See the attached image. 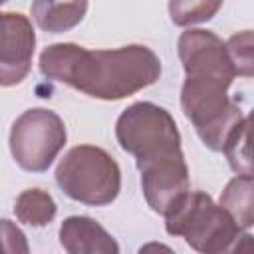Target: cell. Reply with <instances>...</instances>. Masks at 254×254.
Listing matches in <instances>:
<instances>
[{"mask_svg": "<svg viewBox=\"0 0 254 254\" xmlns=\"http://www.w3.org/2000/svg\"><path fill=\"white\" fill-rule=\"evenodd\" d=\"M58 236L65 254H119L117 240L89 216H67Z\"/></svg>", "mask_w": 254, "mask_h": 254, "instance_id": "cell-10", "label": "cell"}, {"mask_svg": "<svg viewBox=\"0 0 254 254\" xmlns=\"http://www.w3.org/2000/svg\"><path fill=\"white\" fill-rule=\"evenodd\" d=\"M137 254H175V250L171 248V246H167V244H163V242H145L139 250H137Z\"/></svg>", "mask_w": 254, "mask_h": 254, "instance_id": "cell-19", "label": "cell"}, {"mask_svg": "<svg viewBox=\"0 0 254 254\" xmlns=\"http://www.w3.org/2000/svg\"><path fill=\"white\" fill-rule=\"evenodd\" d=\"M141 173V189L147 204L157 214H167V210L190 190L189 167L185 157L167 159L153 163Z\"/></svg>", "mask_w": 254, "mask_h": 254, "instance_id": "cell-9", "label": "cell"}, {"mask_svg": "<svg viewBox=\"0 0 254 254\" xmlns=\"http://www.w3.org/2000/svg\"><path fill=\"white\" fill-rule=\"evenodd\" d=\"M165 230L183 236L198 254H226L242 228L202 190H189L165 214Z\"/></svg>", "mask_w": 254, "mask_h": 254, "instance_id": "cell-2", "label": "cell"}, {"mask_svg": "<svg viewBox=\"0 0 254 254\" xmlns=\"http://www.w3.org/2000/svg\"><path fill=\"white\" fill-rule=\"evenodd\" d=\"M228 87L222 81L192 77H185L181 87V109L210 151H224L230 133L244 119L242 109L226 95Z\"/></svg>", "mask_w": 254, "mask_h": 254, "instance_id": "cell-5", "label": "cell"}, {"mask_svg": "<svg viewBox=\"0 0 254 254\" xmlns=\"http://www.w3.org/2000/svg\"><path fill=\"white\" fill-rule=\"evenodd\" d=\"M32 16L36 24L50 34H60L75 28L85 12L87 2H50V0H38L32 2Z\"/></svg>", "mask_w": 254, "mask_h": 254, "instance_id": "cell-11", "label": "cell"}, {"mask_svg": "<svg viewBox=\"0 0 254 254\" xmlns=\"http://www.w3.org/2000/svg\"><path fill=\"white\" fill-rule=\"evenodd\" d=\"M226 254H254V236L240 232V236L234 240Z\"/></svg>", "mask_w": 254, "mask_h": 254, "instance_id": "cell-18", "label": "cell"}, {"mask_svg": "<svg viewBox=\"0 0 254 254\" xmlns=\"http://www.w3.org/2000/svg\"><path fill=\"white\" fill-rule=\"evenodd\" d=\"M222 153L236 175L254 179V109L234 127Z\"/></svg>", "mask_w": 254, "mask_h": 254, "instance_id": "cell-12", "label": "cell"}, {"mask_svg": "<svg viewBox=\"0 0 254 254\" xmlns=\"http://www.w3.org/2000/svg\"><path fill=\"white\" fill-rule=\"evenodd\" d=\"M115 137L119 147L135 157L139 171L159 161L185 157L173 115L151 101H137L121 111Z\"/></svg>", "mask_w": 254, "mask_h": 254, "instance_id": "cell-3", "label": "cell"}, {"mask_svg": "<svg viewBox=\"0 0 254 254\" xmlns=\"http://www.w3.org/2000/svg\"><path fill=\"white\" fill-rule=\"evenodd\" d=\"M58 212L56 200L50 192L42 189H26L18 194L14 204V214L20 222L28 226H46L54 220Z\"/></svg>", "mask_w": 254, "mask_h": 254, "instance_id": "cell-14", "label": "cell"}, {"mask_svg": "<svg viewBox=\"0 0 254 254\" xmlns=\"http://www.w3.org/2000/svg\"><path fill=\"white\" fill-rule=\"evenodd\" d=\"M38 67L46 79L105 101L135 95L161 77L159 56L141 44L115 50H87L71 42L52 44L40 54Z\"/></svg>", "mask_w": 254, "mask_h": 254, "instance_id": "cell-1", "label": "cell"}, {"mask_svg": "<svg viewBox=\"0 0 254 254\" xmlns=\"http://www.w3.org/2000/svg\"><path fill=\"white\" fill-rule=\"evenodd\" d=\"M2 44H0V83L16 85L30 73L36 48V34L30 20L20 12H2Z\"/></svg>", "mask_w": 254, "mask_h": 254, "instance_id": "cell-8", "label": "cell"}, {"mask_svg": "<svg viewBox=\"0 0 254 254\" xmlns=\"http://www.w3.org/2000/svg\"><path fill=\"white\" fill-rule=\"evenodd\" d=\"M56 183L71 200L87 206H105L121 190V169L105 149L75 145L58 163Z\"/></svg>", "mask_w": 254, "mask_h": 254, "instance_id": "cell-4", "label": "cell"}, {"mask_svg": "<svg viewBox=\"0 0 254 254\" xmlns=\"http://www.w3.org/2000/svg\"><path fill=\"white\" fill-rule=\"evenodd\" d=\"M2 246L4 254H30L26 234L8 218L2 220Z\"/></svg>", "mask_w": 254, "mask_h": 254, "instance_id": "cell-17", "label": "cell"}, {"mask_svg": "<svg viewBox=\"0 0 254 254\" xmlns=\"http://www.w3.org/2000/svg\"><path fill=\"white\" fill-rule=\"evenodd\" d=\"M177 52L185 69V77L192 79H214L232 85L236 71L222 42L214 32L189 28L179 36Z\"/></svg>", "mask_w": 254, "mask_h": 254, "instance_id": "cell-7", "label": "cell"}, {"mask_svg": "<svg viewBox=\"0 0 254 254\" xmlns=\"http://www.w3.org/2000/svg\"><path fill=\"white\" fill-rule=\"evenodd\" d=\"M234 71L240 77H254V30H242L226 40Z\"/></svg>", "mask_w": 254, "mask_h": 254, "instance_id": "cell-15", "label": "cell"}, {"mask_svg": "<svg viewBox=\"0 0 254 254\" xmlns=\"http://www.w3.org/2000/svg\"><path fill=\"white\" fill-rule=\"evenodd\" d=\"M65 139V125L56 111L32 107L12 123L10 153L20 169L44 173L64 149Z\"/></svg>", "mask_w": 254, "mask_h": 254, "instance_id": "cell-6", "label": "cell"}, {"mask_svg": "<svg viewBox=\"0 0 254 254\" xmlns=\"http://www.w3.org/2000/svg\"><path fill=\"white\" fill-rule=\"evenodd\" d=\"M218 204L232 216L238 228L254 226V179L236 175L220 192Z\"/></svg>", "mask_w": 254, "mask_h": 254, "instance_id": "cell-13", "label": "cell"}, {"mask_svg": "<svg viewBox=\"0 0 254 254\" xmlns=\"http://www.w3.org/2000/svg\"><path fill=\"white\" fill-rule=\"evenodd\" d=\"M222 2H169V14L175 26H192L214 18Z\"/></svg>", "mask_w": 254, "mask_h": 254, "instance_id": "cell-16", "label": "cell"}]
</instances>
